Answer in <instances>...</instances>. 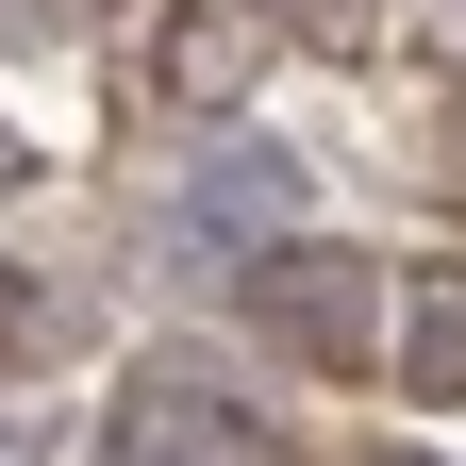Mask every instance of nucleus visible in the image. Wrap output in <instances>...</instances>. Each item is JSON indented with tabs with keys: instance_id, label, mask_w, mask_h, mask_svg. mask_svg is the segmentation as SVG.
Here are the masks:
<instances>
[{
	"instance_id": "1",
	"label": "nucleus",
	"mask_w": 466,
	"mask_h": 466,
	"mask_svg": "<svg viewBox=\"0 0 466 466\" xmlns=\"http://www.w3.org/2000/svg\"><path fill=\"white\" fill-rule=\"evenodd\" d=\"M233 300H250V333L283 367H367L383 350V283H367V250H333V233H267Z\"/></svg>"
},
{
	"instance_id": "2",
	"label": "nucleus",
	"mask_w": 466,
	"mask_h": 466,
	"mask_svg": "<svg viewBox=\"0 0 466 466\" xmlns=\"http://www.w3.org/2000/svg\"><path fill=\"white\" fill-rule=\"evenodd\" d=\"M100 466H217V417L167 400V383H134V400L100 417Z\"/></svg>"
},
{
	"instance_id": "3",
	"label": "nucleus",
	"mask_w": 466,
	"mask_h": 466,
	"mask_svg": "<svg viewBox=\"0 0 466 466\" xmlns=\"http://www.w3.org/2000/svg\"><path fill=\"white\" fill-rule=\"evenodd\" d=\"M400 383L466 400V283H417V300H400Z\"/></svg>"
},
{
	"instance_id": "4",
	"label": "nucleus",
	"mask_w": 466,
	"mask_h": 466,
	"mask_svg": "<svg viewBox=\"0 0 466 466\" xmlns=\"http://www.w3.org/2000/svg\"><path fill=\"white\" fill-rule=\"evenodd\" d=\"M233 67H250V34H200V17L167 34V84H184V100H200V84H233Z\"/></svg>"
},
{
	"instance_id": "5",
	"label": "nucleus",
	"mask_w": 466,
	"mask_h": 466,
	"mask_svg": "<svg viewBox=\"0 0 466 466\" xmlns=\"http://www.w3.org/2000/svg\"><path fill=\"white\" fill-rule=\"evenodd\" d=\"M200 200H217V217H283V167H267V150H217Z\"/></svg>"
},
{
	"instance_id": "6",
	"label": "nucleus",
	"mask_w": 466,
	"mask_h": 466,
	"mask_svg": "<svg viewBox=\"0 0 466 466\" xmlns=\"http://www.w3.org/2000/svg\"><path fill=\"white\" fill-rule=\"evenodd\" d=\"M84 17V0H0V34H67Z\"/></svg>"
},
{
	"instance_id": "7",
	"label": "nucleus",
	"mask_w": 466,
	"mask_h": 466,
	"mask_svg": "<svg viewBox=\"0 0 466 466\" xmlns=\"http://www.w3.org/2000/svg\"><path fill=\"white\" fill-rule=\"evenodd\" d=\"M17 333H34V300H17V267H0V350H17Z\"/></svg>"
},
{
	"instance_id": "8",
	"label": "nucleus",
	"mask_w": 466,
	"mask_h": 466,
	"mask_svg": "<svg viewBox=\"0 0 466 466\" xmlns=\"http://www.w3.org/2000/svg\"><path fill=\"white\" fill-rule=\"evenodd\" d=\"M0 184H17V134H0Z\"/></svg>"
}]
</instances>
